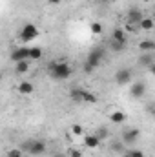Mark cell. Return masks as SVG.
<instances>
[{
	"mask_svg": "<svg viewBox=\"0 0 155 157\" xmlns=\"http://www.w3.org/2000/svg\"><path fill=\"white\" fill-rule=\"evenodd\" d=\"M47 71H49V75L55 78V80H66V78H70L73 75V68H71L68 62H64V60L49 62Z\"/></svg>",
	"mask_w": 155,
	"mask_h": 157,
	"instance_id": "cell-1",
	"label": "cell"
},
{
	"mask_svg": "<svg viewBox=\"0 0 155 157\" xmlns=\"http://www.w3.org/2000/svg\"><path fill=\"white\" fill-rule=\"evenodd\" d=\"M20 148L22 152H28L29 155H42L47 150V144L42 139H29V141H24Z\"/></svg>",
	"mask_w": 155,
	"mask_h": 157,
	"instance_id": "cell-2",
	"label": "cell"
},
{
	"mask_svg": "<svg viewBox=\"0 0 155 157\" xmlns=\"http://www.w3.org/2000/svg\"><path fill=\"white\" fill-rule=\"evenodd\" d=\"M102 59H104V49L102 48H95L93 51H89V55H88V59L84 62V71L86 73H91L97 66H100Z\"/></svg>",
	"mask_w": 155,
	"mask_h": 157,
	"instance_id": "cell-3",
	"label": "cell"
},
{
	"mask_svg": "<svg viewBox=\"0 0 155 157\" xmlns=\"http://www.w3.org/2000/svg\"><path fill=\"white\" fill-rule=\"evenodd\" d=\"M39 37V28L35 24H26L22 29H20V39L24 42H31Z\"/></svg>",
	"mask_w": 155,
	"mask_h": 157,
	"instance_id": "cell-4",
	"label": "cell"
},
{
	"mask_svg": "<svg viewBox=\"0 0 155 157\" xmlns=\"http://www.w3.org/2000/svg\"><path fill=\"white\" fill-rule=\"evenodd\" d=\"M126 20L128 24H133V26H139L142 20H144V15L139 7H130L128 9V15H126Z\"/></svg>",
	"mask_w": 155,
	"mask_h": 157,
	"instance_id": "cell-5",
	"label": "cell"
},
{
	"mask_svg": "<svg viewBox=\"0 0 155 157\" xmlns=\"http://www.w3.org/2000/svg\"><path fill=\"white\" fill-rule=\"evenodd\" d=\"M29 49H31V48H15L13 53H11V60H13L15 64L20 62V60H31V59H29Z\"/></svg>",
	"mask_w": 155,
	"mask_h": 157,
	"instance_id": "cell-6",
	"label": "cell"
},
{
	"mask_svg": "<svg viewBox=\"0 0 155 157\" xmlns=\"http://www.w3.org/2000/svg\"><path fill=\"white\" fill-rule=\"evenodd\" d=\"M139 135H141V132L137 130V128H131V130H126L124 133H122V143L126 144V146H130V144H133L137 139H139Z\"/></svg>",
	"mask_w": 155,
	"mask_h": 157,
	"instance_id": "cell-7",
	"label": "cell"
},
{
	"mask_svg": "<svg viewBox=\"0 0 155 157\" xmlns=\"http://www.w3.org/2000/svg\"><path fill=\"white\" fill-rule=\"evenodd\" d=\"M131 77H133V71L128 70V68H124V70H119L115 73V82L122 86V84H128L131 80Z\"/></svg>",
	"mask_w": 155,
	"mask_h": 157,
	"instance_id": "cell-8",
	"label": "cell"
},
{
	"mask_svg": "<svg viewBox=\"0 0 155 157\" xmlns=\"http://www.w3.org/2000/svg\"><path fill=\"white\" fill-rule=\"evenodd\" d=\"M144 93H146V84H144V82L139 80V82H133V84H131V88H130V95H131L133 99H141Z\"/></svg>",
	"mask_w": 155,
	"mask_h": 157,
	"instance_id": "cell-9",
	"label": "cell"
},
{
	"mask_svg": "<svg viewBox=\"0 0 155 157\" xmlns=\"http://www.w3.org/2000/svg\"><path fill=\"white\" fill-rule=\"evenodd\" d=\"M84 144H86L88 148L95 150V148L100 146V139H99L97 135H86V137H84Z\"/></svg>",
	"mask_w": 155,
	"mask_h": 157,
	"instance_id": "cell-10",
	"label": "cell"
},
{
	"mask_svg": "<svg viewBox=\"0 0 155 157\" xmlns=\"http://www.w3.org/2000/svg\"><path fill=\"white\" fill-rule=\"evenodd\" d=\"M139 49H141L142 53H150V51H153L155 49V40H150V39L141 40V42H139Z\"/></svg>",
	"mask_w": 155,
	"mask_h": 157,
	"instance_id": "cell-11",
	"label": "cell"
},
{
	"mask_svg": "<svg viewBox=\"0 0 155 157\" xmlns=\"http://www.w3.org/2000/svg\"><path fill=\"white\" fill-rule=\"evenodd\" d=\"M33 84L29 82V80H22L20 84H18V93H22V95H29V93H33Z\"/></svg>",
	"mask_w": 155,
	"mask_h": 157,
	"instance_id": "cell-12",
	"label": "cell"
},
{
	"mask_svg": "<svg viewBox=\"0 0 155 157\" xmlns=\"http://www.w3.org/2000/svg\"><path fill=\"white\" fill-rule=\"evenodd\" d=\"M112 40H117V42H126V29L115 28V29L112 31Z\"/></svg>",
	"mask_w": 155,
	"mask_h": 157,
	"instance_id": "cell-13",
	"label": "cell"
},
{
	"mask_svg": "<svg viewBox=\"0 0 155 157\" xmlns=\"http://www.w3.org/2000/svg\"><path fill=\"white\" fill-rule=\"evenodd\" d=\"M29 62H31V60H20V62H17V64H15L17 73H20V75L28 73V71H29Z\"/></svg>",
	"mask_w": 155,
	"mask_h": 157,
	"instance_id": "cell-14",
	"label": "cell"
},
{
	"mask_svg": "<svg viewBox=\"0 0 155 157\" xmlns=\"http://www.w3.org/2000/svg\"><path fill=\"white\" fill-rule=\"evenodd\" d=\"M139 28L144 29V31H152L155 28V18H146V17H144V20L139 24Z\"/></svg>",
	"mask_w": 155,
	"mask_h": 157,
	"instance_id": "cell-15",
	"label": "cell"
},
{
	"mask_svg": "<svg viewBox=\"0 0 155 157\" xmlns=\"http://www.w3.org/2000/svg\"><path fill=\"white\" fill-rule=\"evenodd\" d=\"M139 62H141V66H148V68H152L155 64V59L150 55V53H144L141 59H139Z\"/></svg>",
	"mask_w": 155,
	"mask_h": 157,
	"instance_id": "cell-16",
	"label": "cell"
},
{
	"mask_svg": "<svg viewBox=\"0 0 155 157\" xmlns=\"http://www.w3.org/2000/svg\"><path fill=\"white\" fill-rule=\"evenodd\" d=\"M110 119H112V122H117V124H120V122H124L126 121V115L122 113V112H112L110 113Z\"/></svg>",
	"mask_w": 155,
	"mask_h": 157,
	"instance_id": "cell-17",
	"label": "cell"
},
{
	"mask_svg": "<svg viewBox=\"0 0 155 157\" xmlns=\"http://www.w3.org/2000/svg\"><path fill=\"white\" fill-rule=\"evenodd\" d=\"M42 55H44L42 48H31V49H29V59H31V60H40Z\"/></svg>",
	"mask_w": 155,
	"mask_h": 157,
	"instance_id": "cell-18",
	"label": "cell"
},
{
	"mask_svg": "<svg viewBox=\"0 0 155 157\" xmlns=\"http://www.w3.org/2000/svg\"><path fill=\"white\" fill-rule=\"evenodd\" d=\"M82 102H89V104H95L97 102V95L91 93V91H86L84 90V95H82Z\"/></svg>",
	"mask_w": 155,
	"mask_h": 157,
	"instance_id": "cell-19",
	"label": "cell"
},
{
	"mask_svg": "<svg viewBox=\"0 0 155 157\" xmlns=\"http://www.w3.org/2000/svg\"><path fill=\"white\" fill-rule=\"evenodd\" d=\"M82 95H84V90H80V88H75V90L70 91V97H71L73 101H80V102H82Z\"/></svg>",
	"mask_w": 155,
	"mask_h": 157,
	"instance_id": "cell-20",
	"label": "cell"
},
{
	"mask_svg": "<svg viewBox=\"0 0 155 157\" xmlns=\"http://www.w3.org/2000/svg\"><path fill=\"white\" fill-rule=\"evenodd\" d=\"M102 31H104V28L100 22H91V33L93 35H102Z\"/></svg>",
	"mask_w": 155,
	"mask_h": 157,
	"instance_id": "cell-21",
	"label": "cell"
},
{
	"mask_svg": "<svg viewBox=\"0 0 155 157\" xmlns=\"http://www.w3.org/2000/svg\"><path fill=\"white\" fill-rule=\"evenodd\" d=\"M124 44H126V42H117V40H112V42H110V48H112V49H113V51H124Z\"/></svg>",
	"mask_w": 155,
	"mask_h": 157,
	"instance_id": "cell-22",
	"label": "cell"
},
{
	"mask_svg": "<svg viewBox=\"0 0 155 157\" xmlns=\"http://www.w3.org/2000/svg\"><path fill=\"white\" fill-rule=\"evenodd\" d=\"M95 135H97V137H99L100 141H104V139H108L110 132H108V128H104V126H102V128H99V132H97Z\"/></svg>",
	"mask_w": 155,
	"mask_h": 157,
	"instance_id": "cell-23",
	"label": "cell"
},
{
	"mask_svg": "<svg viewBox=\"0 0 155 157\" xmlns=\"http://www.w3.org/2000/svg\"><path fill=\"white\" fill-rule=\"evenodd\" d=\"M7 157H22V148H13L7 152Z\"/></svg>",
	"mask_w": 155,
	"mask_h": 157,
	"instance_id": "cell-24",
	"label": "cell"
},
{
	"mask_svg": "<svg viewBox=\"0 0 155 157\" xmlns=\"http://www.w3.org/2000/svg\"><path fill=\"white\" fill-rule=\"evenodd\" d=\"M126 152H128V155L130 157H144V154H142L141 150H137V148H133V150L130 148V150H126Z\"/></svg>",
	"mask_w": 155,
	"mask_h": 157,
	"instance_id": "cell-25",
	"label": "cell"
},
{
	"mask_svg": "<svg viewBox=\"0 0 155 157\" xmlns=\"http://www.w3.org/2000/svg\"><path fill=\"white\" fill-rule=\"evenodd\" d=\"M68 157H82V152L77 148H70L68 150Z\"/></svg>",
	"mask_w": 155,
	"mask_h": 157,
	"instance_id": "cell-26",
	"label": "cell"
},
{
	"mask_svg": "<svg viewBox=\"0 0 155 157\" xmlns=\"http://www.w3.org/2000/svg\"><path fill=\"white\" fill-rule=\"evenodd\" d=\"M71 132H73V135H82V133H84V130H82L80 124H73V126H71Z\"/></svg>",
	"mask_w": 155,
	"mask_h": 157,
	"instance_id": "cell-27",
	"label": "cell"
},
{
	"mask_svg": "<svg viewBox=\"0 0 155 157\" xmlns=\"http://www.w3.org/2000/svg\"><path fill=\"white\" fill-rule=\"evenodd\" d=\"M137 29H141L139 26H133V24H126V31H131V33H135Z\"/></svg>",
	"mask_w": 155,
	"mask_h": 157,
	"instance_id": "cell-28",
	"label": "cell"
},
{
	"mask_svg": "<svg viewBox=\"0 0 155 157\" xmlns=\"http://www.w3.org/2000/svg\"><path fill=\"white\" fill-rule=\"evenodd\" d=\"M47 2H49V4H51V6H59V4H60V2H62V0H47Z\"/></svg>",
	"mask_w": 155,
	"mask_h": 157,
	"instance_id": "cell-29",
	"label": "cell"
},
{
	"mask_svg": "<svg viewBox=\"0 0 155 157\" xmlns=\"http://www.w3.org/2000/svg\"><path fill=\"white\" fill-rule=\"evenodd\" d=\"M150 71H152V75H153V77H155V64H153V66H152V68H150Z\"/></svg>",
	"mask_w": 155,
	"mask_h": 157,
	"instance_id": "cell-30",
	"label": "cell"
},
{
	"mask_svg": "<svg viewBox=\"0 0 155 157\" xmlns=\"http://www.w3.org/2000/svg\"><path fill=\"white\" fill-rule=\"evenodd\" d=\"M153 15H155V11H153ZM153 18H155V17H153Z\"/></svg>",
	"mask_w": 155,
	"mask_h": 157,
	"instance_id": "cell-31",
	"label": "cell"
}]
</instances>
